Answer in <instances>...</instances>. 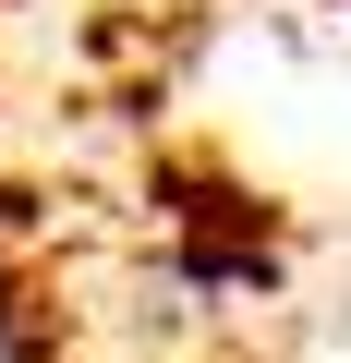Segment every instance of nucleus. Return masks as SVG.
Here are the masks:
<instances>
[{
  "label": "nucleus",
  "mask_w": 351,
  "mask_h": 363,
  "mask_svg": "<svg viewBox=\"0 0 351 363\" xmlns=\"http://www.w3.org/2000/svg\"><path fill=\"white\" fill-rule=\"evenodd\" d=\"M0 363H351V0H0Z\"/></svg>",
  "instance_id": "1"
}]
</instances>
